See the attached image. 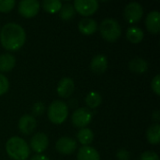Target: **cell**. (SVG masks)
Returning a JSON list of instances; mask_svg holds the SVG:
<instances>
[{
    "label": "cell",
    "mask_w": 160,
    "mask_h": 160,
    "mask_svg": "<svg viewBox=\"0 0 160 160\" xmlns=\"http://www.w3.org/2000/svg\"><path fill=\"white\" fill-rule=\"evenodd\" d=\"M99 31L101 37L109 42H114L116 41L122 34V29L120 23L112 19V18H107L103 20L99 26Z\"/></svg>",
    "instance_id": "cell-3"
},
{
    "label": "cell",
    "mask_w": 160,
    "mask_h": 160,
    "mask_svg": "<svg viewBox=\"0 0 160 160\" xmlns=\"http://www.w3.org/2000/svg\"><path fill=\"white\" fill-rule=\"evenodd\" d=\"M49 145V139L45 133L38 132L35 134L30 140V146L31 150H33L37 154L43 153Z\"/></svg>",
    "instance_id": "cell-10"
},
{
    "label": "cell",
    "mask_w": 160,
    "mask_h": 160,
    "mask_svg": "<svg viewBox=\"0 0 160 160\" xmlns=\"http://www.w3.org/2000/svg\"><path fill=\"white\" fill-rule=\"evenodd\" d=\"M92 118H93V115H92L91 111L88 108L82 107V108L77 109L72 113L71 121H72V124L76 128H83L91 123Z\"/></svg>",
    "instance_id": "cell-6"
},
{
    "label": "cell",
    "mask_w": 160,
    "mask_h": 160,
    "mask_svg": "<svg viewBox=\"0 0 160 160\" xmlns=\"http://www.w3.org/2000/svg\"><path fill=\"white\" fill-rule=\"evenodd\" d=\"M43 9L51 14L59 12L62 8V2L59 0H44L42 2Z\"/></svg>",
    "instance_id": "cell-23"
},
{
    "label": "cell",
    "mask_w": 160,
    "mask_h": 160,
    "mask_svg": "<svg viewBox=\"0 0 160 160\" xmlns=\"http://www.w3.org/2000/svg\"><path fill=\"white\" fill-rule=\"evenodd\" d=\"M146 138L149 143L153 145L158 144L160 142V125L158 123L152 125L146 131Z\"/></svg>",
    "instance_id": "cell-20"
},
{
    "label": "cell",
    "mask_w": 160,
    "mask_h": 160,
    "mask_svg": "<svg viewBox=\"0 0 160 160\" xmlns=\"http://www.w3.org/2000/svg\"><path fill=\"white\" fill-rule=\"evenodd\" d=\"M16 65V58L11 53H3L0 54V71L1 72H9L11 71Z\"/></svg>",
    "instance_id": "cell-18"
},
{
    "label": "cell",
    "mask_w": 160,
    "mask_h": 160,
    "mask_svg": "<svg viewBox=\"0 0 160 160\" xmlns=\"http://www.w3.org/2000/svg\"><path fill=\"white\" fill-rule=\"evenodd\" d=\"M16 2L14 0H0V12L8 13L13 9Z\"/></svg>",
    "instance_id": "cell-25"
},
{
    "label": "cell",
    "mask_w": 160,
    "mask_h": 160,
    "mask_svg": "<svg viewBox=\"0 0 160 160\" xmlns=\"http://www.w3.org/2000/svg\"><path fill=\"white\" fill-rule=\"evenodd\" d=\"M79 31L85 36L93 35L98 30V22L96 20L91 18H84L80 21L78 24Z\"/></svg>",
    "instance_id": "cell-15"
},
{
    "label": "cell",
    "mask_w": 160,
    "mask_h": 160,
    "mask_svg": "<svg viewBox=\"0 0 160 160\" xmlns=\"http://www.w3.org/2000/svg\"><path fill=\"white\" fill-rule=\"evenodd\" d=\"M160 13L158 10H153L146 16L145 25L147 30L152 34H158L160 31Z\"/></svg>",
    "instance_id": "cell-14"
},
{
    "label": "cell",
    "mask_w": 160,
    "mask_h": 160,
    "mask_svg": "<svg viewBox=\"0 0 160 160\" xmlns=\"http://www.w3.org/2000/svg\"><path fill=\"white\" fill-rule=\"evenodd\" d=\"M68 116V107L61 100L52 101L48 108V118L54 125L63 124Z\"/></svg>",
    "instance_id": "cell-4"
},
{
    "label": "cell",
    "mask_w": 160,
    "mask_h": 160,
    "mask_svg": "<svg viewBox=\"0 0 160 160\" xmlns=\"http://www.w3.org/2000/svg\"><path fill=\"white\" fill-rule=\"evenodd\" d=\"M9 88V82L8 78L0 73V96L5 95Z\"/></svg>",
    "instance_id": "cell-26"
},
{
    "label": "cell",
    "mask_w": 160,
    "mask_h": 160,
    "mask_svg": "<svg viewBox=\"0 0 160 160\" xmlns=\"http://www.w3.org/2000/svg\"><path fill=\"white\" fill-rule=\"evenodd\" d=\"M37 128V121L33 115L24 114L22 115L18 123V128L21 131V133L24 135H30L32 134Z\"/></svg>",
    "instance_id": "cell-12"
},
{
    "label": "cell",
    "mask_w": 160,
    "mask_h": 160,
    "mask_svg": "<svg viewBox=\"0 0 160 160\" xmlns=\"http://www.w3.org/2000/svg\"><path fill=\"white\" fill-rule=\"evenodd\" d=\"M140 160H159V157L156 152L145 151L141 155Z\"/></svg>",
    "instance_id": "cell-28"
},
{
    "label": "cell",
    "mask_w": 160,
    "mask_h": 160,
    "mask_svg": "<svg viewBox=\"0 0 160 160\" xmlns=\"http://www.w3.org/2000/svg\"><path fill=\"white\" fill-rule=\"evenodd\" d=\"M30 160H50V158L44 155H41V154H37L35 156H33Z\"/></svg>",
    "instance_id": "cell-31"
},
{
    "label": "cell",
    "mask_w": 160,
    "mask_h": 160,
    "mask_svg": "<svg viewBox=\"0 0 160 160\" xmlns=\"http://www.w3.org/2000/svg\"><path fill=\"white\" fill-rule=\"evenodd\" d=\"M8 156L13 160H26L30 156V148L27 142L21 137H11L6 143Z\"/></svg>",
    "instance_id": "cell-2"
},
{
    "label": "cell",
    "mask_w": 160,
    "mask_h": 160,
    "mask_svg": "<svg viewBox=\"0 0 160 160\" xmlns=\"http://www.w3.org/2000/svg\"><path fill=\"white\" fill-rule=\"evenodd\" d=\"M116 158L118 160H129V152L126 149H120L116 153Z\"/></svg>",
    "instance_id": "cell-30"
},
{
    "label": "cell",
    "mask_w": 160,
    "mask_h": 160,
    "mask_svg": "<svg viewBox=\"0 0 160 160\" xmlns=\"http://www.w3.org/2000/svg\"><path fill=\"white\" fill-rule=\"evenodd\" d=\"M108 59L104 54H98L93 57L90 63V69L95 74H102L107 70Z\"/></svg>",
    "instance_id": "cell-13"
},
{
    "label": "cell",
    "mask_w": 160,
    "mask_h": 160,
    "mask_svg": "<svg viewBox=\"0 0 160 160\" xmlns=\"http://www.w3.org/2000/svg\"><path fill=\"white\" fill-rule=\"evenodd\" d=\"M77 160H100V155L94 147L82 146L78 151Z\"/></svg>",
    "instance_id": "cell-16"
},
{
    "label": "cell",
    "mask_w": 160,
    "mask_h": 160,
    "mask_svg": "<svg viewBox=\"0 0 160 160\" xmlns=\"http://www.w3.org/2000/svg\"><path fill=\"white\" fill-rule=\"evenodd\" d=\"M148 67H149L148 62L142 57H134L133 59L130 60L128 64V68L130 71L137 74L145 73L148 70Z\"/></svg>",
    "instance_id": "cell-17"
},
{
    "label": "cell",
    "mask_w": 160,
    "mask_h": 160,
    "mask_svg": "<svg viewBox=\"0 0 160 160\" xmlns=\"http://www.w3.org/2000/svg\"><path fill=\"white\" fill-rule=\"evenodd\" d=\"M151 87H152L153 92H154L157 96H159L160 95V76L159 75H156V76H155V78L152 80Z\"/></svg>",
    "instance_id": "cell-29"
},
{
    "label": "cell",
    "mask_w": 160,
    "mask_h": 160,
    "mask_svg": "<svg viewBox=\"0 0 160 160\" xmlns=\"http://www.w3.org/2000/svg\"><path fill=\"white\" fill-rule=\"evenodd\" d=\"M152 117H153V119H154L155 121L158 122L160 119L159 111H156V112H153V114H152Z\"/></svg>",
    "instance_id": "cell-32"
},
{
    "label": "cell",
    "mask_w": 160,
    "mask_h": 160,
    "mask_svg": "<svg viewBox=\"0 0 160 160\" xmlns=\"http://www.w3.org/2000/svg\"><path fill=\"white\" fill-rule=\"evenodd\" d=\"M102 102V97L98 92L92 91L85 98V104L90 109H97Z\"/></svg>",
    "instance_id": "cell-22"
},
{
    "label": "cell",
    "mask_w": 160,
    "mask_h": 160,
    "mask_svg": "<svg viewBox=\"0 0 160 160\" xmlns=\"http://www.w3.org/2000/svg\"><path fill=\"white\" fill-rule=\"evenodd\" d=\"M74 89H75L74 81L71 78L65 77L59 81V82L57 84L56 91L60 98H68L73 94Z\"/></svg>",
    "instance_id": "cell-11"
},
{
    "label": "cell",
    "mask_w": 160,
    "mask_h": 160,
    "mask_svg": "<svg viewBox=\"0 0 160 160\" xmlns=\"http://www.w3.org/2000/svg\"><path fill=\"white\" fill-rule=\"evenodd\" d=\"M124 16L129 23H136L143 16V8L138 2H130L125 7Z\"/></svg>",
    "instance_id": "cell-5"
},
{
    "label": "cell",
    "mask_w": 160,
    "mask_h": 160,
    "mask_svg": "<svg viewBox=\"0 0 160 160\" xmlns=\"http://www.w3.org/2000/svg\"><path fill=\"white\" fill-rule=\"evenodd\" d=\"M26 34L22 26L15 22L6 23L0 29V43L9 52L20 50L25 43Z\"/></svg>",
    "instance_id": "cell-1"
},
{
    "label": "cell",
    "mask_w": 160,
    "mask_h": 160,
    "mask_svg": "<svg viewBox=\"0 0 160 160\" xmlns=\"http://www.w3.org/2000/svg\"><path fill=\"white\" fill-rule=\"evenodd\" d=\"M40 8V3L38 0H22L18 5L19 13L27 19L38 15Z\"/></svg>",
    "instance_id": "cell-7"
},
{
    "label": "cell",
    "mask_w": 160,
    "mask_h": 160,
    "mask_svg": "<svg viewBox=\"0 0 160 160\" xmlns=\"http://www.w3.org/2000/svg\"><path fill=\"white\" fill-rule=\"evenodd\" d=\"M143 38H144V32L140 27L131 26L127 30V39L133 44L140 43L143 39Z\"/></svg>",
    "instance_id": "cell-19"
},
{
    "label": "cell",
    "mask_w": 160,
    "mask_h": 160,
    "mask_svg": "<svg viewBox=\"0 0 160 160\" xmlns=\"http://www.w3.org/2000/svg\"><path fill=\"white\" fill-rule=\"evenodd\" d=\"M77 139L80 143H82L83 146H87L90 144L94 140V132L92 129L88 128H81L77 133Z\"/></svg>",
    "instance_id": "cell-21"
},
{
    "label": "cell",
    "mask_w": 160,
    "mask_h": 160,
    "mask_svg": "<svg viewBox=\"0 0 160 160\" xmlns=\"http://www.w3.org/2000/svg\"><path fill=\"white\" fill-rule=\"evenodd\" d=\"M56 151L61 155H70L77 149V142L69 137H61L55 143Z\"/></svg>",
    "instance_id": "cell-9"
},
{
    "label": "cell",
    "mask_w": 160,
    "mask_h": 160,
    "mask_svg": "<svg viewBox=\"0 0 160 160\" xmlns=\"http://www.w3.org/2000/svg\"><path fill=\"white\" fill-rule=\"evenodd\" d=\"M45 112V104L43 102L38 101L36 102L33 107H32V112L36 116H40L44 113Z\"/></svg>",
    "instance_id": "cell-27"
},
{
    "label": "cell",
    "mask_w": 160,
    "mask_h": 160,
    "mask_svg": "<svg viewBox=\"0 0 160 160\" xmlns=\"http://www.w3.org/2000/svg\"><path fill=\"white\" fill-rule=\"evenodd\" d=\"M73 7L80 15L86 17L93 15L98 9V2L97 0H75Z\"/></svg>",
    "instance_id": "cell-8"
},
{
    "label": "cell",
    "mask_w": 160,
    "mask_h": 160,
    "mask_svg": "<svg viewBox=\"0 0 160 160\" xmlns=\"http://www.w3.org/2000/svg\"><path fill=\"white\" fill-rule=\"evenodd\" d=\"M75 15V9L72 4H65L62 5V8L59 11V17L63 21H68L72 19Z\"/></svg>",
    "instance_id": "cell-24"
}]
</instances>
